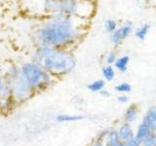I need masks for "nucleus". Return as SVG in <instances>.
<instances>
[{"instance_id": "obj_21", "label": "nucleus", "mask_w": 156, "mask_h": 146, "mask_svg": "<svg viewBox=\"0 0 156 146\" xmlns=\"http://www.w3.org/2000/svg\"><path fill=\"white\" fill-rule=\"evenodd\" d=\"M108 131H109V129H104V130H101L99 131V134H98L97 135V137H96V140H100V141H104L105 142V140L106 138V136H107V134H108Z\"/></svg>"}, {"instance_id": "obj_17", "label": "nucleus", "mask_w": 156, "mask_h": 146, "mask_svg": "<svg viewBox=\"0 0 156 146\" xmlns=\"http://www.w3.org/2000/svg\"><path fill=\"white\" fill-rule=\"evenodd\" d=\"M149 28H150V26H148V24H144V26L140 27L139 29H136V37L138 39H140V40H144L146 35H147L148 31H149Z\"/></svg>"}, {"instance_id": "obj_14", "label": "nucleus", "mask_w": 156, "mask_h": 146, "mask_svg": "<svg viewBox=\"0 0 156 146\" xmlns=\"http://www.w3.org/2000/svg\"><path fill=\"white\" fill-rule=\"evenodd\" d=\"M105 85H106V82L105 80L98 79V80H95L89 83L87 86V89L92 92H100L102 90L105 89Z\"/></svg>"}, {"instance_id": "obj_7", "label": "nucleus", "mask_w": 156, "mask_h": 146, "mask_svg": "<svg viewBox=\"0 0 156 146\" xmlns=\"http://www.w3.org/2000/svg\"><path fill=\"white\" fill-rule=\"evenodd\" d=\"M140 114V106L136 103H131L125 109L123 113V117H122V121L126 122V123H129V124H133L138 120Z\"/></svg>"}, {"instance_id": "obj_25", "label": "nucleus", "mask_w": 156, "mask_h": 146, "mask_svg": "<svg viewBox=\"0 0 156 146\" xmlns=\"http://www.w3.org/2000/svg\"><path fill=\"white\" fill-rule=\"evenodd\" d=\"M99 94L102 96V97H105V99H108V97H110L111 94H110V92L108 90H102L101 92H100Z\"/></svg>"}, {"instance_id": "obj_6", "label": "nucleus", "mask_w": 156, "mask_h": 146, "mask_svg": "<svg viewBox=\"0 0 156 146\" xmlns=\"http://www.w3.org/2000/svg\"><path fill=\"white\" fill-rule=\"evenodd\" d=\"M116 131L118 134L119 138L123 142H126V141H128L129 139L135 136V130L132 127V124L126 123V122L123 121L116 128Z\"/></svg>"}, {"instance_id": "obj_11", "label": "nucleus", "mask_w": 156, "mask_h": 146, "mask_svg": "<svg viewBox=\"0 0 156 146\" xmlns=\"http://www.w3.org/2000/svg\"><path fill=\"white\" fill-rule=\"evenodd\" d=\"M122 142L123 141H121V139L119 138L116 129H109V131L105 140V146H119Z\"/></svg>"}, {"instance_id": "obj_13", "label": "nucleus", "mask_w": 156, "mask_h": 146, "mask_svg": "<svg viewBox=\"0 0 156 146\" xmlns=\"http://www.w3.org/2000/svg\"><path fill=\"white\" fill-rule=\"evenodd\" d=\"M101 74L104 76V79L106 82H111L115 79V76H116V71H115V68L109 65V64H106L104 67L101 68Z\"/></svg>"}, {"instance_id": "obj_8", "label": "nucleus", "mask_w": 156, "mask_h": 146, "mask_svg": "<svg viewBox=\"0 0 156 146\" xmlns=\"http://www.w3.org/2000/svg\"><path fill=\"white\" fill-rule=\"evenodd\" d=\"M141 122L147 125L151 131H156V105L148 107L143 116Z\"/></svg>"}, {"instance_id": "obj_23", "label": "nucleus", "mask_w": 156, "mask_h": 146, "mask_svg": "<svg viewBox=\"0 0 156 146\" xmlns=\"http://www.w3.org/2000/svg\"><path fill=\"white\" fill-rule=\"evenodd\" d=\"M124 143H125V146H141V141H140L138 138H136L135 136Z\"/></svg>"}, {"instance_id": "obj_2", "label": "nucleus", "mask_w": 156, "mask_h": 146, "mask_svg": "<svg viewBox=\"0 0 156 146\" xmlns=\"http://www.w3.org/2000/svg\"><path fill=\"white\" fill-rule=\"evenodd\" d=\"M36 62L44 70L54 75H65L76 65V60L70 53L58 48L42 46L36 53Z\"/></svg>"}, {"instance_id": "obj_18", "label": "nucleus", "mask_w": 156, "mask_h": 146, "mask_svg": "<svg viewBox=\"0 0 156 146\" xmlns=\"http://www.w3.org/2000/svg\"><path fill=\"white\" fill-rule=\"evenodd\" d=\"M141 146H156V131H152L141 142Z\"/></svg>"}, {"instance_id": "obj_16", "label": "nucleus", "mask_w": 156, "mask_h": 146, "mask_svg": "<svg viewBox=\"0 0 156 146\" xmlns=\"http://www.w3.org/2000/svg\"><path fill=\"white\" fill-rule=\"evenodd\" d=\"M124 36H123V33H122V30H121V27L116 29L114 32H112V35H111V42L114 44V45L118 46L119 44L123 41Z\"/></svg>"}, {"instance_id": "obj_22", "label": "nucleus", "mask_w": 156, "mask_h": 146, "mask_svg": "<svg viewBox=\"0 0 156 146\" xmlns=\"http://www.w3.org/2000/svg\"><path fill=\"white\" fill-rule=\"evenodd\" d=\"M117 101L121 104H127L130 101V97L126 94H119L117 96Z\"/></svg>"}, {"instance_id": "obj_20", "label": "nucleus", "mask_w": 156, "mask_h": 146, "mask_svg": "<svg viewBox=\"0 0 156 146\" xmlns=\"http://www.w3.org/2000/svg\"><path fill=\"white\" fill-rule=\"evenodd\" d=\"M117 60V57H116V54L113 53V52H110L107 54V56L105 57V61H106V63L107 64H109V65H112V64H114V62L115 61Z\"/></svg>"}, {"instance_id": "obj_27", "label": "nucleus", "mask_w": 156, "mask_h": 146, "mask_svg": "<svg viewBox=\"0 0 156 146\" xmlns=\"http://www.w3.org/2000/svg\"><path fill=\"white\" fill-rule=\"evenodd\" d=\"M3 92H6V88H5L4 83L1 79V77H0V94H3Z\"/></svg>"}, {"instance_id": "obj_9", "label": "nucleus", "mask_w": 156, "mask_h": 146, "mask_svg": "<svg viewBox=\"0 0 156 146\" xmlns=\"http://www.w3.org/2000/svg\"><path fill=\"white\" fill-rule=\"evenodd\" d=\"M85 118V115L80 114H58L56 116V121L58 123H72V122L82 121Z\"/></svg>"}, {"instance_id": "obj_5", "label": "nucleus", "mask_w": 156, "mask_h": 146, "mask_svg": "<svg viewBox=\"0 0 156 146\" xmlns=\"http://www.w3.org/2000/svg\"><path fill=\"white\" fill-rule=\"evenodd\" d=\"M11 87L13 94L19 99H27L30 96V92L32 91V89L29 87L26 79L23 78L22 72L13 76V80L11 81Z\"/></svg>"}, {"instance_id": "obj_4", "label": "nucleus", "mask_w": 156, "mask_h": 146, "mask_svg": "<svg viewBox=\"0 0 156 146\" xmlns=\"http://www.w3.org/2000/svg\"><path fill=\"white\" fill-rule=\"evenodd\" d=\"M21 72L31 89L48 85L51 81L50 73L44 70L37 62H27L22 66Z\"/></svg>"}, {"instance_id": "obj_3", "label": "nucleus", "mask_w": 156, "mask_h": 146, "mask_svg": "<svg viewBox=\"0 0 156 146\" xmlns=\"http://www.w3.org/2000/svg\"><path fill=\"white\" fill-rule=\"evenodd\" d=\"M85 0H45L44 8L54 14H66L69 16H83L88 13Z\"/></svg>"}, {"instance_id": "obj_19", "label": "nucleus", "mask_w": 156, "mask_h": 146, "mask_svg": "<svg viewBox=\"0 0 156 146\" xmlns=\"http://www.w3.org/2000/svg\"><path fill=\"white\" fill-rule=\"evenodd\" d=\"M105 29L107 32H114L116 30V22L112 21V19H108L105 23Z\"/></svg>"}, {"instance_id": "obj_12", "label": "nucleus", "mask_w": 156, "mask_h": 146, "mask_svg": "<svg viewBox=\"0 0 156 146\" xmlns=\"http://www.w3.org/2000/svg\"><path fill=\"white\" fill-rule=\"evenodd\" d=\"M129 62H130V57L128 56H122L117 57V60L114 62V67L119 72L124 73L128 70Z\"/></svg>"}, {"instance_id": "obj_1", "label": "nucleus", "mask_w": 156, "mask_h": 146, "mask_svg": "<svg viewBox=\"0 0 156 146\" xmlns=\"http://www.w3.org/2000/svg\"><path fill=\"white\" fill-rule=\"evenodd\" d=\"M80 36L79 28L75 26L73 16L54 14L38 29L36 37L41 47L58 48L75 42Z\"/></svg>"}, {"instance_id": "obj_15", "label": "nucleus", "mask_w": 156, "mask_h": 146, "mask_svg": "<svg viewBox=\"0 0 156 146\" xmlns=\"http://www.w3.org/2000/svg\"><path fill=\"white\" fill-rule=\"evenodd\" d=\"M132 89H133V88H132L131 84L128 82H120L114 87V90L116 91V92H118V94L128 95L132 92Z\"/></svg>"}, {"instance_id": "obj_26", "label": "nucleus", "mask_w": 156, "mask_h": 146, "mask_svg": "<svg viewBox=\"0 0 156 146\" xmlns=\"http://www.w3.org/2000/svg\"><path fill=\"white\" fill-rule=\"evenodd\" d=\"M91 146H105V144L104 141H100V140L95 139V141L91 144Z\"/></svg>"}, {"instance_id": "obj_24", "label": "nucleus", "mask_w": 156, "mask_h": 146, "mask_svg": "<svg viewBox=\"0 0 156 146\" xmlns=\"http://www.w3.org/2000/svg\"><path fill=\"white\" fill-rule=\"evenodd\" d=\"M121 30H122V33H123L124 38H127L130 35V33L132 31V24H130V23L125 24L124 26L121 27Z\"/></svg>"}, {"instance_id": "obj_10", "label": "nucleus", "mask_w": 156, "mask_h": 146, "mask_svg": "<svg viewBox=\"0 0 156 146\" xmlns=\"http://www.w3.org/2000/svg\"><path fill=\"white\" fill-rule=\"evenodd\" d=\"M151 133H152V131H151V130L148 128V126L145 125L144 122H140L135 130V137L138 138L140 141L143 142V141Z\"/></svg>"}]
</instances>
